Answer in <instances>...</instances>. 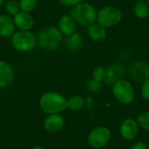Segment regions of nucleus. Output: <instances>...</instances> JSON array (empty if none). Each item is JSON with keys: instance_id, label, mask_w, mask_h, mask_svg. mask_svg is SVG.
<instances>
[{"instance_id": "nucleus-1", "label": "nucleus", "mask_w": 149, "mask_h": 149, "mask_svg": "<svg viewBox=\"0 0 149 149\" xmlns=\"http://www.w3.org/2000/svg\"><path fill=\"white\" fill-rule=\"evenodd\" d=\"M63 39V34L58 27L49 25L39 31L37 36V44L46 52H53L58 48Z\"/></svg>"}, {"instance_id": "nucleus-2", "label": "nucleus", "mask_w": 149, "mask_h": 149, "mask_svg": "<svg viewBox=\"0 0 149 149\" xmlns=\"http://www.w3.org/2000/svg\"><path fill=\"white\" fill-rule=\"evenodd\" d=\"M39 107L47 114L60 113L67 108V100L57 92H47L40 97Z\"/></svg>"}, {"instance_id": "nucleus-3", "label": "nucleus", "mask_w": 149, "mask_h": 149, "mask_svg": "<svg viewBox=\"0 0 149 149\" xmlns=\"http://www.w3.org/2000/svg\"><path fill=\"white\" fill-rule=\"evenodd\" d=\"M70 15L77 24L87 27L96 21L97 11L93 4L81 2L72 7Z\"/></svg>"}, {"instance_id": "nucleus-4", "label": "nucleus", "mask_w": 149, "mask_h": 149, "mask_svg": "<svg viewBox=\"0 0 149 149\" xmlns=\"http://www.w3.org/2000/svg\"><path fill=\"white\" fill-rule=\"evenodd\" d=\"M10 43L17 51L27 52L32 51L36 46L37 37L31 31L18 30L10 37Z\"/></svg>"}, {"instance_id": "nucleus-5", "label": "nucleus", "mask_w": 149, "mask_h": 149, "mask_svg": "<svg viewBox=\"0 0 149 149\" xmlns=\"http://www.w3.org/2000/svg\"><path fill=\"white\" fill-rule=\"evenodd\" d=\"M122 19L121 10L115 6H105L97 12L96 20L98 24L109 28L119 24Z\"/></svg>"}, {"instance_id": "nucleus-6", "label": "nucleus", "mask_w": 149, "mask_h": 149, "mask_svg": "<svg viewBox=\"0 0 149 149\" xmlns=\"http://www.w3.org/2000/svg\"><path fill=\"white\" fill-rule=\"evenodd\" d=\"M112 92L113 96L122 104L128 105L134 101V89L132 84L126 80L120 79L112 86Z\"/></svg>"}, {"instance_id": "nucleus-7", "label": "nucleus", "mask_w": 149, "mask_h": 149, "mask_svg": "<svg viewBox=\"0 0 149 149\" xmlns=\"http://www.w3.org/2000/svg\"><path fill=\"white\" fill-rule=\"evenodd\" d=\"M111 140V132L106 127H97L93 128L87 136L88 144L95 149L106 147Z\"/></svg>"}, {"instance_id": "nucleus-8", "label": "nucleus", "mask_w": 149, "mask_h": 149, "mask_svg": "<svg viewBox=\"0 0 149 149\" xmlns=\"http://www.w3.org/2000/svg\"><path fill=\"white\" fill-rule=\"evenodd\" d=\"M140 126L134 119H126L122 121L120 127V133L123 139L127 141L134 140L139 134Z\"/></svg>"}, {"instance_id": "nucleus-9", "label": "nucleus", "mask_w": 149, "mask_h": 149, "mask_svg": "<svg viewBox=\"0 0 149 149\" xmlns=\"http://www.w3.org/2000/svg\"><path fill=\"white\" fill-rule=\"evenodd\" d=\"M15 78L12 65L4 60H0V89L10 86Z\"/></svg>"}, {"instance_id": "nucleus-10", "label": "nucleus", "mask_w": 149, "mask_h": 149, "mask_svg": "<svg viewBox=\"0 0 149 149\" xmlns=\"http://www.w3.org/2000/svg\"><path fill=\"white\" fill-rule=\"evenodd\" d=\"M130 76L136 82H144L149 79V65L143 61L135 62L130 68Z\"/></svg>"}, {"instance_id": "nucleus-11", "label": "nucleus", "mask_w": 149, "mask_h": 149, "mask_svg": "<svg viewBox=\"0 0 149 149\" xmlns=\"http://www.w3.org/2000/svg\"><path fill=\"white\" fill-rule=\"evenodd\" d=\"M64 126H65V119L59 113L48 114V116L44 120L45 129L52 134L61 131Z\"/></svg>"}, {"instance_id": "nucleus-12", "label": "nucleus", "mask_w": 149, "mask_h": 149, "mask_svg": "<svg viewBox=\"0 0 149 149\" xmlns=\"http://www.w3.org/2000/svg\"><path fill=\"white\" fill-rule=\"evenodd\" d=\"M13 21L16 28L21 31H31L34 26L33 17L27 12L19 11L15 16H13Z\"/></svg>"}, {"instance_id": "nucleus-13", "label": "nucleus", "mask_w": 149, "mask_h": 149, "mask_svg": "<svg viewBox=\"0 0 149 149\" xmlns=\"http://www.w3.org/2000/svg\"><path fill=\"white\" fill-rule=\"evenodd\" d=\"M126 69L123 65L119 64H114L107 69V77L104 80L106 85L112 86L115 82L122 79L125 75Z\"/></svg>"}, {"instance_id": "nucleus-14", "label": "nucleus", "mask_w": 149, "mask_h": 149, "mask_svg": "<svg viewBox=\"0 0 149 149\" xmlns=\"http://www.w3.org/2000/svg\"><path fill=\"white\" fill-rule=\"evenodd\" d=\"M13 18L8 14L0 15V37L10 38L16 31Z\"/></svg>"}, {"instance_id": "nucleus-15", "label": "nucleus", "mask_w": 149, "mask_h": 149, "mask_svg": "<svg viewBox=\"0 0 149 149\" xmlns=\"http://www.w3.org/2000/svg\"><path fill=\"white\" fill-rule=\"evenodd\" d=\"M76 22L72 18V17L69 15H64L62 16L58 23V28L60 31V32L64 36H69L75 32L76 30Z\"/></svg>"}, {"instance_id": "nucleus-16", "label": "nucleus", "mask_w": 149, "mask_h": 149, "mask_svg": "<svg viewBox=\"0 0 149 149\" xmlns=\"http://www.w3.org/2000/svg\"><path fill=\"white\" fill-rule=\"evenodd\" d=\"M87 34L94 42H102L107 38V30L100 24H92L87 26Z\"/></svg>"}, {"instance_id": "nucleus-17", "label": "nucleus", "mask_w": 149, "mask_h": 149, "mask_svg": "<svg viewBox=\"0 0 149 149\" xmlns=\"http://www.w3.org/2000/svg\"><path fill=\"white\" fill-rule=\"evenodd\" d=\"M82 45V36L79 33L74 32L67 36L65 40V46L70 51L78 50Z\"/></svg>"}, {"instance_id": "nucleus-18", "label": "nucleus", "mask_w": 149, "mask_h": 149, "mask_svg": "<svg viewBox=\"0 0 149 149\" xmlns=\"http://www.w3.org/2000/svg\"><path fill=\"white\" fill-rule=\"evenodd\" d=\"M86 105V100L83 97L79 95L72 96L70 99L67 100V108L72 111H79L81 110Z\"/></svg>"}, {"instance_id": "nucleus-19", "label": "nucleus", "mask_w": 149, "mask_h": 149, "mask_svg": "<svg viewBox=\"0 0 149 149\" xmlns=\"http://www.w3.org/2000/svg\"><path fill=\"white\" fill-rule=\"evenodd\" d=\"M134 14L139 18H146L149 16V6L144 1H138L134 9Z\"/></svg>"}, {"instance_id": "nucleus-20", "label": "nucleus", "mask_w": 149, "mask_h": 149, "mask_svg": "<svg viewBox=\"0 0 149 149\" xmlns=\"http://www.w3.org/2000/svg\"><path fill=\"white\" fill-rule=\"evenodd\" d=\"M18 4L20 11L31 13L37 6V0H19Z\"/></svg>"}, {"instance_id": "nucleus-21", "label": "nucleus", "mask_w": 149, "mask_h": 149, "mask_svg": "<svg viewBox=\"0 0 149 149\" xmlns=\"http://www.w3.org/2000/svg\"><path fill=\"white\" fill-rule=\"evenodd\" d=\"M5 10L10 16H15L17 12L20 11L18 2L15 0H8L5 3Z\"/></svg>"}, {"instance_id": "nucleus-22", "label": "nucleus", "mask_w": 149, "mask_h": 149, "mask_svg": "<svg viewBox=\"0 0 149 149\" xmlns=\"http://www.w3.org/2000/svg\"><path fill=\"white\" fill-rule=\"evenodd\" d=\"M137 122L141 128L149 132V111L141 113L137 118Z\"/></svg>"}, {"instance_id": "nucleus-23", "label": "nucleus", "mask_w": 149, "mask_h": 149, "mask_svg": "<svg viewBox=\"0 0 149 149\" xmlns=\"http://www.w3.org/2000/svg\"><path fill=\"white\" fill-rule=\"evenodd\" d=\"M107 77V69L102 66H98L94 69L93 72V79H96L97 81L102 82L106 79Z\"/></svg>"}, {"instance_id": "nucleus-24", "label": "nucleus", "mask_w": 149, "mask_h": 149, "mask_svg": "<svg viewBox=\"0 0 149 149\" xmlns=\"http://www.w3.org/2000/svg\"><path fill=\"white\" fill-rule=\"evenodd\" d=\"M86 87H87V89H88L89 92L97 93V92H99L101 89L102 84H101V82L97 81L94 79H92L88 80V82L86 84Z\"/></svg>"}, {"instance_id": "nucleus-25", "label": "nucleus", "mask_w": 149, "mask_h": 149, "mask_svg": "<svg viewBox=\"0 0 149 149\" xmlns=\"http://www.w3.org/2000/svg\"><path fill=\"white\" fill-rule=\"evenodd\" d=\"M141 93L143 99H145L146 100H149V79L143 82Z\"/></svg>"}, {"instance_id": "nucleus-26", "label": "nucleus", "mask_w": 149, "mask_h": 149, "mask_svg": "<svg viewBox=\"0 0 149 149\" xmlns=\"http://www.w3.org/2000/svg\"><path fill=\"white\" fill-rule=\"evenodd\" d=\"M58 2L65 6H74L81 2H83V0H58Z\"/></svg>"}, {"instance_id": "nucleus-27", "label": "nucleus", "mask_w": 149, "mask_h": 149, "mask_svg": "<svg viewBox=\"0 0 149 149\" xmlns=\"http://www.w3.org/2000/svg\"><path fill=\"white\" fill-rule=\"evenodd\" d=\"M132 149H148V148H147V146H146L143 142L139 141V142H136V143L133 146Z\"/></svg>"}, {"instance_id": "nucleus-28", "label": "nucleus", "mask_w": 149, "mask_h": 149, "mask_svg": "<svg viewBox=\"0 0 149 149\" xmlns=\"http://www.w3.org/2000/svg\"><path fill=\"white\" fill-rule=\"evenodd\" d=\"M86 100V104L88 109H92V106H93V98L89 96V97H87L86 100Z\"/></svg>"}, {"instance_id": "nucleus-29", "label": "nucleus", "mask_w": 149, "mask_h": 149, "mask_svg": "<svg viewBox=\"0 0 149 149\" xmlns=\"http://www.w3.org/2000/svg\"><path fill=\"white\" fill-rule=\"evenodd\" d=\"M31 149H45V148H43L42 147H39V146H36V147H33Z\"/></svg>"}, {"instance_id": "nucleus-30", "label": "nucleus", "mask_w": 149, "mask_h": 149, "mask_svg": "<svg viewBox=\"0 0 149 149\" xmlns=\"http://www.w3.org/2000/svg\"><path fill=\"white\" fill-rule=\"evenodd\" d=\"M3 2H4V0H0V7H1L2 5H3Z\"/></svg>"}, {"instance_id": "nucleus-31", "label": "nucleus", "mask_w": 149, "mask_h": 149, "mask_svg": "<svg viewBox=\"0 0 149 149\" xmlns=\"http://www.w3.org/2000/svg\"><path fill=\"white\" fill-rule=\"evenodd\" d=\"M148 6H149V0H148Z\"/></svg>"}, {"instance_id": "nucleus-32", "label": "nucleus", "mask_w": 149, "mask_h": 149, "mask_svg": "<svg viewBox=\"0 0 149 149\" xmlns=\"http://www.w3.org/2000/svg\"><path fill=\"white\" fill-rule=\"evenodd\" d=\"M136 1L138 2V1H143V0H136Z\"/></svg>"}]
</instances>
